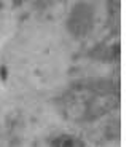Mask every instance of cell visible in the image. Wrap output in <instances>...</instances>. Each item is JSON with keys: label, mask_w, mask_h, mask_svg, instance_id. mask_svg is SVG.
I'll return each mask as SVG.
<instances>
[{"label": "cell", "mask_w": 140, "mask_h": 147, "mask_svg": "<svg viewBox=\"0 0 140 147\" xmlns=\"http://www.w3.org/2000/svg\"><path fill=\"white\" fill-rule=\"evenodd\" d=\"M91 24H92L91 7L83 3L77 5L69 18V29H72V32L77 34V35H85L91 29Z\"/></svg>", "instance_id": "1"}, {"label": "cell", "mask_w": 140, "mask_h": 147, "mask_svg": "<svg viewBox=\"0 0 140 147\" xmlns=\"http://www.w3.org/2000/svg\"><path fill=\"white\" fill-rule=\"evenodd\" d=\"M51 147H85V142L75 134H61L53 141Z\"/></svg>", "instance_id": "2"}]
</instances>
